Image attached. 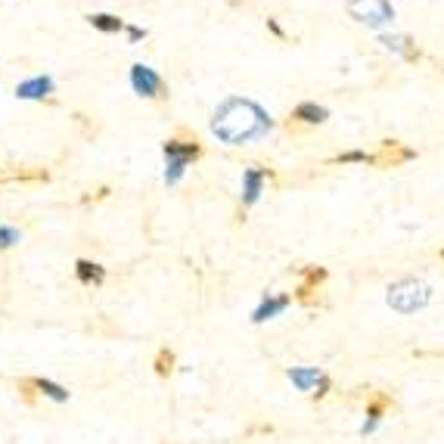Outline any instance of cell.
Returning <instances> with one entry per match:
<instances>
[{
	"instance_id": "6da1fadb",
	"label": "cell",
	"mask_w": 444,
	"mask_h": 444,
	"mask_svg": "<svg viewBox=\"0 0 444 444\" xmlns=\"http://www.w3.org/2000/svg\"><path fill=\"white\" fill-rule=\"evenodd\" d=\"M274 118L268 115V109H261L258 103L242 97H230L211 115V134L227 147H242V143H255L261 137L270 134Z\"/></svg>"
},
{
	"instance_id": "7a4b0ae2",
	"label": "cell",
	"mask_w": 444,
	"mask_h": 444,
	"mask_svg": "<svg viewBox=\"0 0 444 444\" xmlns=\"http://www.w3.org/2000/svg\"><path fill=\"white\" fill-rule=\"evenodd\" d=\"M162 156H165V183L174 187L183 177V171L202 156V147H199L196 140H165Z\"/></svg>"
},
{
	"instance_id": "3957f363",
	"label": "cell",
	"mask_w": 444,
	"mask_h": 444,
	"mask_svg": "<svg viewBox=\"0 0 444 444\" xmlns=\"http://www.w3.org/2000/svg\"><path fill=\"white\" fill-rule=\"evenodd\" d=\"M429 298H432V289L420 280H397L388 286V308L397 311V314H416L420 308H426Z\"/></svg>"
},
{
	"instance_id": "277c9868",
	"label": "cell",
	"mask_w": 444,
	"mask_h": 444,
	"mask_svg": "<svg viewBox=\"0 0 444 444\" xmlns=\"http://www.w3.org/2000/svg\"><path fill=\"white\" fill-rule=\"evenodd\" d=\"M351 19L370 25V28H382V25L395 22V6L388 0H348Z\"/></svg>"
},
{
	"instance_id": "5b68a950",
	"label": "cell",
	"mask_w": 444,
	"mask_h": 444,
	"mask_svg": "<svg viewBox=\"0 0 444 444\" xmlns=\"http://www.w3.org/2000/svg\"><path fill=\"white\" fill-rule=\"evenodd\" d=\"M131 88H134L140 97H149V99L168 97V84L162 81V75H158L156 69H149V65H143V63L131 65Z\"/></svg>"
},
{
	"instance_id": "8992f818",
	"label": "cell",
	"mask_w": 444,
	"mask_h": 444,
	"mask_svg": "<svg viewBox=\"0 0 444 444\" xmlns=\"http://www.w3.org/2000/svg\"><path fill=\"white\" fill-rule=\"evenodd\" d=\"M50 171L35 165H6L0 168V183H47Z\"/></svg>"
},
{
	"instance_id": "52a82bcc",
	"label": "cell",
	"mask_w": 444,
	"mask_h": 444,
	"mask_svg": "<svg viewBox=\"0 0 444 444\" xmlns=\"http://www.w3.org/2000/svg\"><path fill=\"white\" fill-rule=\"evenodd\" d=\"M270 177L268 168H246L242 171V208H252L258 196L264 193V181Z\"/></svg>"
},
{
	"instance_id": "ba28073f",
	"label": "cell",
	"mask_w": 444,
	"mask_h": 444,
	"mask_svg": "<svg viewBox=\"0 0 444 444\" xmlns=\"http://www.w3.org/2000/svg\"><path fill=\"white\" fill-rule=\"evenodd\" d=\"M416 152L413 149H407V147H401L397 140H386L379 147V152L373 156V165H386V168H395V165H401V162H410Z\"/></svg>"
},
{
	"instance_id": "9c48e42d",
	"label": "cell",
	"mask_w": 444,
	"mask_h": 444,
	"mask_svg": "<svg viewBox=\"0 0 444 444\" xmlns=\"http://www.w3.org/2000/svg\"><path fill=\"white\" fill-rule=\"evenodd\" d=\"M323 280H327V268H304L302 270V286L295 289V298L302 304H314V293Z\"/></svg>"
},
{
	"instance_id": "30bf717a",
	"label": "cell",
	"mask_w": 444,
	"mask_h": 444,
	"mask_svg": "<svg viewBox=\"0 0 444 444\" xmlns=\"http://www.w3.org/2000/svg\"><path fill=\"white\" fill-rule=\"evenodd\" d=\"M53 78L47 75H38V78H28V81H22L16 88V97L19 99H44V97H50L53 94Z\"/></svg>"
},
{
	"instance_id": "8fae6325",
	"label": "cell",
	"mask_w": 444,
	"mask_h": 444,
	"mask_svg": "<svg viewBox=\"0 0 444 444\" xmlns=\"http://www.w3.org/2000/svg\"><path fill=\"white\" fill-rule=\"evenodd\" d=\"M289 304H293V295H264V302L255 308L252 320H255V323H264V320H270V317L283 314Z\"/></svg>"
},
{
	"instance_id": "7c38bea8",
	"label": "cell",
	"mask_w": 444,
	"mask_h": 444,
	"mask_svg": "<svg viewBox=\"0 0 444 444\" xmlns=\"http://www.w3.org/2000/svg\"><path fill=\"white\" fill-rule=\"evenodd\" d=\"M75 277L81 286H103L106 283V268L97 261H88V258H78L75 261Z\"/></svg>"
},
{
	"instance_id": "4fadbf2b",
	"label": "cell",
	"mask_w": 444,
	"mask_h": 444,
	"mask_svg": "<svg viewBox=\"0 0 444 444\" xmlns=\"http://www.w3.org/2000/svg\"><path fill=\"white\" fill-rule=\"evenodd\" d=\"M323 370H317V367H293L289 370V379H293V386L298 388V392H311L314 395V388L323 382Z\"/></svg>"
},
{
	"instance_id": "5bb4252c",
	"label": "cell",
	"mask_w": 444,
	"mask_h": 444,
	"mask_svg": "<svg viewBox=\"0 0 444 444\" xmlns=\"http://www.w3.org/2000/svg\"><path fill=\"white\" fill-rule=\"evenodd\" d=\"M295 122H304V124H323L329 118L327 106H317V103H298L295 112H293Z\"/></svg>"
},
{
	"instance_id": "9a60e30c",
	"label": "cell",
	"mask_w": 444,
	"mask_h": 444,
	"mask_svg": "<svg viewBox=\"0 0 444 444\" xmlns=\"http://www.w3.org/2000/svg\"><path fill=\"white\" fill-rule=\"evenodd\" d=\"M379 44H382L386 50L401 53V56H407V59H416V56H420V53H416V47H413V41H410L407 35H382Z\"/></svg>"
},
{
	"instance_id": "2e32d148",
	"label": "cell",
	"mask_w": 444,
	"mask_h": 444,
	"mask_svg": "<svg viewBox=\"0 0 444 444\" xmlns=\"http://www.w3.org/2000/svg\"><path fill=\"white\" fill-rule=\"evenodd\" d=\"M88 22L94 25L97 31H103V35H118V31H124V22L118 16H112V13H90Z\"/></svg>"
},
{
	"instance_id": "e0dca14e",
	"label": "cell",
	"mask_w": 444,
	"mask_h": 444,
	"mask_svg": "<svg viewBox=\"0 0 444 444\" xmlns=\"http://www.w3.org/2000/svg\"><path fill=\"white\" fill-rule=\"evenodd\" d=\"M392 407V397L386 392H370L367 395V420H376L379 422L382 416H386V410Z\"/></svg>"
},
{
	"instance_id": "ac0fdd59",
	"label": "cell",
	"mask_w": 444,
	"mask_h": 444,
	"mask_svg": "<svg viewBox=\"0 0 444 444\" xmlns=\"http://www.w3.org/2000/svg\"><path fill=\"white\" fill-rule=\"evenodd\" d=\"M31 382H35L38 392L44 397H50V401H59V404L69 401V388H63L59 382H50V379H31Z\"/></svg>"
},
{
	"instance_id": "d6986e66",
	"label": "cell",
	"mask_w": 444,
	"mask_h": 444,
	"mask_svg": "<svg viewBox=\"0 0 444 444\" xmlns=\"http://www.w3.org/2000/svg\"><path fill=\"white\" fill-rule=\"evenodd\" d=\"M171 373H174V351L162 348L156 354V376H162V379H165V376H171Z\"/></svg>"
},
{
	"instance_id": "ffe728a7",
	"label": "cell",
	"mask_w": 444,
	"mask_h": 444,
	"mask_svg": "<svg viewBox=\"0 0 444 444\" xmlns=\"http://www.w3.org/2000/svg\"><path fill=\"white\" fill-rule=\"evenodd\" d=\"M333 162H336V165H348V162L370 165V162H373V156H370V152H363V149H348V152H342V156H336Z\"/></svg>"
},
{
	"instance_id": "44dd1931",
	"label": "cell",
	"mask_w": 444,
	"mask_h": 444,
	"mask_svg": "<svg viewBox=\"0 0 444 444\" xmlns=\"http://www.w3.org/2000/svg\"><path fill=\"white\" fill-rule=\"evenodd\" d=\"M19 240H22V233H19L16 227H10V224H0V249H13Z\"/></svg>"
},
{
	"instance_id": "7402d4cb",
	"label": "cell",
	"mask_w": 444,
	"mask_h": 444,
	"mask_svg": "<svg viewBox=\"0 0 444 444\" xmlns=\"http://www.w3.org/2000/svg\"><path fill=\"white\" fill-rule=\"evenodd\" d=\"M16 388H19V392H22V397H25V401H28V404H35V392H38V388H35V382H31V379H19V382H16Z\"/></svg>"
},
{
	"instance_id": "603a6c76",
	"label": "cell",
	"mask_w": 444,
	"mask_h": 444,
	"mask_svg": "<svg viewBox=\"0 0 444 444\" xmlns=\"http://www.w3.org/2000/svg\"><path fill=\"white\" fill-rule=\"evenodd\" d=\"M124 31H128L131 41H143L147 38V28H137V25H124Z\"/></svg>"
},
{
	"instance_id": "cb8c5ba5",
	"label": "cell",
	"mask_w": 444,
	"mask_h": 444,
	"mask_svg": "<svg viewBox=\"0 0 444 444\" xmlns=\"http://www.w3.org/2000/svg\"><path fill=\"white\" fill-rule=\"evenodd\" d=\"M268 28H270V31H274V35H277V38H286V31H283V25H280V22H277V19H268Z\"/></svg>"
},
{
	"instance_id": "d4e9b609",
	"label": "cell",
	"mask_w": 444,
	"mask_h": 444,
	"mask_svg": "<svg viewBox=\"0 0 444 444\" xmlns=\"http://www.w3.org/2000/svg\"><path fill=\"white\" fill-rule=\"evenodd\" d=\"M329 392V376H323V382H320V386H317V392H314V397H323V395H327Z\"/></svg>"
}]
</instances>
